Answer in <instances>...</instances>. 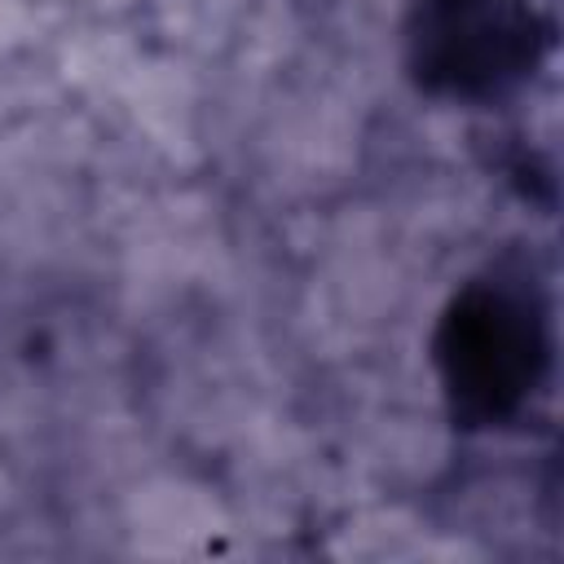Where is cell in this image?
Wrapping results in <instances>:
<instances>
[{
    "label": "cell",
    "mask_w": 564,
    "mask_h": 564,
    "mask_svg": "<svg viewBox=\"0 0 564 564\" xmlns=\"http://www.w3.org/2000/svg\"><path fill=\"white\" fill-rule=\"evenodd\" d=\"M449 370L463 392H480L498 405L529 370V326H520L502 300H480L476 308H463V317L454 322Z\"/></svg>",
    "instance_id": "obj_1"
},
{
    "label": "cell",
    "mask_w": 564,
    "mask_h": 564,
    "mask_svg": "<svg viewBox=\"0 0 564 564\" xmlns=\"http://www.w3.org/2000/svg\"><path fill=\"white\" fill-rule=\"evenodd\" d=\"M520 35L524 18L511 13L507 0H436L432 22L423 31V48L449 75H498L511 62V44Z\"/></svg>",
    "instance_id": "obj_2"
}]
</instances>
